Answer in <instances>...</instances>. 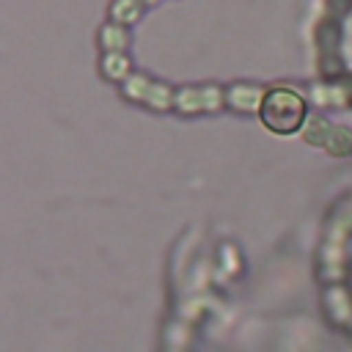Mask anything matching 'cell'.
Masks as SVG:
<instances>
[{
  "label": "cell",
  "mask_w": 352,
  "mask_h": 352,
  "mask_svg": "<svg viewBox=\"0 0 352 352\" xmlns=\"http://www.w3.org/2000/svg\"><path fill=\"white\" fill-rule=\"evenodd\" d=\"M333 126H336V124H333L327 116H322V113H311L300 135H302V140H305L308 146H319V148H324V143H327Z\"/></svg>",
  "instance_id": "cell-4"
},
{
  "label": "cell",
  "mask_w": 352,
  "mask_h": 352,
  "mask_svg": "<svg viewBox=\"0 0 352 352\" xmlns=\"http://www.w3.org/2000/svg\"><path fill=\"white\" fill-rule=\"evenodd\" d=\"M322 308L333 327H352V292L346 283H330L322 289Z\"/></svg>",
  "instance_id": "cell-2"
},
{
  "label": "cell",
  "mask_w": 352,
  "mask_h": 352,
  "mask_svg": "<svg viewBox=\"0 0 352 352\" xmlns=\"http://www.w3.org/2000/svg\"><path fill=\"white\" fill-rule=\"evenodd\" d=\"M308 102L300 91L289 85H275L264 91V99L258 104V118L272 135H294L302 132L308 121Z\"/></svg>",
  "instance_id": "cell-1"
},
{
  "label": "cell",
  "mask_w": 352,
  "mask_h": 352,
  "mask_svg": "<svg viewBox=\"0 0 352 352\" xmlns=\"http://www.w3.org/2000/svg\"><path fill=\"white\" fill-rule=\"evenodd\" d=\"M316 264H319V278L327 286L330 283H344V278H346V250H344V245L322 242Z\"/></svg>",
  "instance_id": "cell-3"
},
{
  "label": "cell",
  "mask_w": 352,
  "mask_h": 352,
  "mask_svg": "<svg viewBox=\"0 0 352 352\" xmlns=\"http://www.w3.org/2000/svg\"><path fill=\"white\" fill-rule=\"evenodd\" d=\"M324 151L330 157H352V129L336 124L330 138H327V143H324Z\"/></svg>",
  "instance_id": "cell-5"
}]
</instances>
